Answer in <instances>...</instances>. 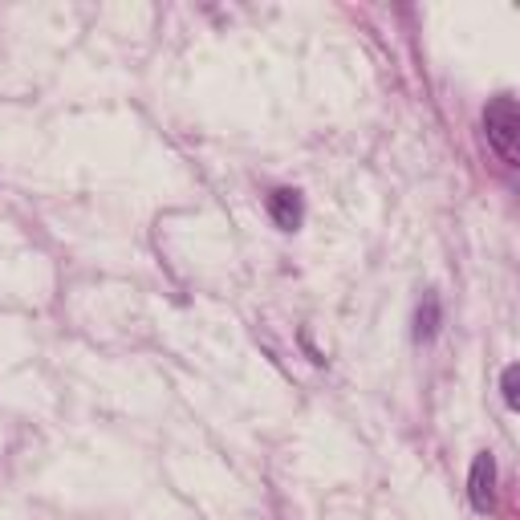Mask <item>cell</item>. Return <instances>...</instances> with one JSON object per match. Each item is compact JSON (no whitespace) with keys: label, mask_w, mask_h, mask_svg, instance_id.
<instances>
[{"label":"cell","mask_w":520,"mask_h":520,"mask_svg":"<svg viewBox=\"0 0 520 520\" xmlns=\"http://www.w3.org/2000/svg\"><path fill=\"white\" fill-rule=\"evenodd\" d=\"M500 390H504V403H508V407H516V403H520V366H508V370H504Z\"/></svg>","instance_id":"5"},{"label":"cell","mask_w":520,"mask_h":520,"mask_svg":"<svg viewBox=\"0 0 520 520\" xmlns=\"http://www.w3.org/2000/svg\"><path fill=\"white\" fill-rule=\"evenodd\" d=\"M269 216L277 220V228L297 232V228H301V220H305L301 191H293V187H277V191L269 195Z\"/></svg>","instance_id":"3"},{"label":"cell","mask_w":520,"mask_h":520,"mask_svg":"<svg viewBox=\"0 0 520 520\" xmlns=\"http://www.w3.org/2000/svg\"><path fill=\"white\" fill-rule=\"evenodd\" d=\"M435 334H439V297L427 293V297L419 301V313H415V338H419V342H431Z\"/></svg>","instance_id":"4"},{"label":"cell","mask_w":520,"mask_h":520,"mask_svg":"<svg viewBox=\"0 0 520 520\" xmlns=\"http://www.w3.org/2000/svg\"><path fill=\"white\" fill-rule=\"evenodd\" d=\"M484 130H488V143L504 163H516V143H520V110L516 98L500 94L488 102L484 110Z\"/></svg>","instance_id":"1"},{"label":"cell","mask_w":520,"mask_h":520,"mask_svg":"<svg viewBox=\"0 0 520 520\" xmlns=\"http://www.w3.org/2000/svg\"><path fill=\"white\" fill-rule=\"evenodd\" d=\"M492 488H496V460L484 451V455H476L472 476H468V496H472V508H476V512H488V508H492Z\"/></svg>","instance_id":"2"}]
</instances>
